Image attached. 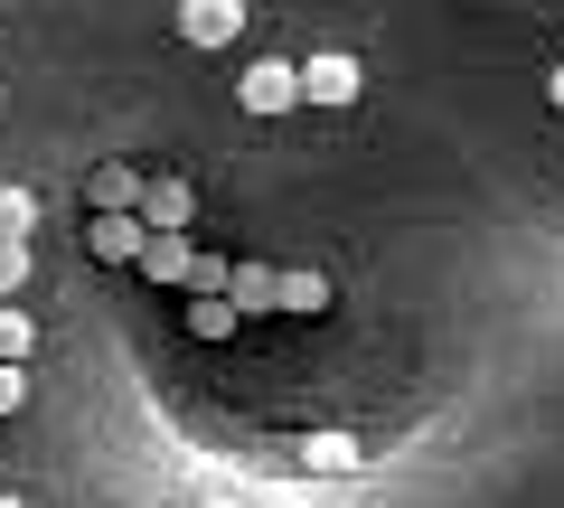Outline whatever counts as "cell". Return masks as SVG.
<instances>
[{
	"label": "cell",
	"mask_w": 564,
	"mask_h": 508,
	"mask_svg": "<svg viewBox=\"0 0 564 508\" xmlns=\"http://www.w3.org/2000/svg\"><path fill=\"white\" fill-rule=\"evenodd\" d=\"M236 104H245V114H292V104H302V66H282V57H263V66H245V85H236Z\"/></svg>",
	"instance_id": "3"
},
{
	"label": "cell",
	"mask_w": 564,
	"mask_h": 508,
	"mask_svg": "<svg viewBox=\"0 0 564 508\" xmlns=\"http://www.w3.org/2000/svg\"><path fill=\"white\" fill-rule=\"evenodd\" d=\"M141 180H151V170H132V161H104L95 180H85V207H141Z\"/></svg>",
	"instance_id": "9"
},
{
	"label": "cell",
	"mask_w": 564,
	"mask_h": 508,
	"mask_svg": "<svg viewBox=\"0 0 564 508\" xmlns=\"http://www.w3.org/2000/svg\"><path fill=\"white\" fill-rule=\"evenodd\" d=\"M29 406V377H20V358H0V414H20Z\"/></svg>",
	"instance_id": "15"
},
{
	"label": "cell",
	"mask_w": 564,
	"mask_h": 508,
	"mask_svg": "<svg viewBox=\"0 0 564 508\" xmlns=\"http://www.w3.org/2000/svg\"><path fill=\"white\" fill-rule=\"evenodd\" d=\"M85 245H95L104 264H141L151 226H141V207H95V217H85Z\"/></svg>",
	"instance_id": "2"
},
{
	"label": "cell",
	"mask_w": 564,
	"mask_h": 508,
	"mask_svg": "<svg viewBox=\"0 0 564 508\" xmlns=\"http://www.w3.org/2000/svg\"><path fill=\"white\" fill-rule=\"evenodd\" d=\"M188 217H198V188L170 180V170H151V180H141V226H151V236H170V226H188Z\"/></svg>",
	"instance_id": "4"
},
{
	"label": "cell",
	"mask_w": 564,
	"mask_h": 508,
	"mask_svg": "<svg viewBox=\"0 0 564 508\" xmlns=\"http://www.w3.org/2000/svg\"><path fill=\"white\" fill-rule=\"evenodd\" d=\"M188 329H198V339H236L245 311L226 302V292H188Z\"/></svg>",
	"instance_id": "10"
},
{
	"label": "cell",
	"mask_w": 564,
	"mask_h": 508,
	"mask_svg": "<svg viewBox=\"0 0 564 508\" xmlns=\"http://www.w3.org/2000/svg\"><path fill=\"white\" fill-rule=\"evenodd\" d=\"M0 236H39V198L29 188H0Z\"/></svg>",
	"instance_id": "12"
},
{
	"label": "cell",
	"mask_w": 564,
	"mask_h": 508,
	"mask_svg": "<svg viewBox=\"0 0 564 508\" xmlns=\"http://www.w3.org/2000/svg\"><path fill=\"white\" fill-rule=\"evenodd\" d=\"M141 273H151V283H170V292L198 283V245H188V226H170V236L141 245Z\"/></svg>",
	"instance_id": "6"
},
{
	"label": "cell",
	"mask_w": 564,
	"mask_h": 508,
	"mask_svg": "<svg viewBox=\"0 0 564 508\" xmlns=\"http://www.w3.org/2000/svg\"><path fill=\"white\" fill-rule=\"evenodd\" d=\"M273 311H282V321H321V311H329V273L292 264V273L273 283Z\"/></svg>",
	"instance_id": "7"
},
{
	"label": "cell",
	"mask_w": 564,
	"mask_h": 508,
	"mask_svg": "<svg viewBox=\"0 0 564 508\" xmlns=\"http://www.w3.org/2000/svg\"><path fill=\"white\" fill-rule=\"evenodd\" d=\"M545 104H555V114H564V66H555V76H545Z\"/></svg>",
	"instance_id": "16"
},
{
	"label": "cell",
	"mask_w": 564,
	"mask_h": 508,
	"mask_svg": "<svg viewBox=\"0 0 564 508\" xmlns=\"http://www.w3.org/2000/svg\"><path fill=\"white\" fill-rule=\"evenodd\" d=\"M273 283H282L273 264H226V302H236L245 321H263V311H273Z\"/></svg>",
	"instance_id": "8"
},
{
	"label": "cell",
	"mask_w": 564,
	"mask_h": 508,
	"mask_svg": "<svg viewBox=\"0 0 564 508\" xmlns=\"http://www.w3.org/2000/svg\"><path fill=\"white\" fill-rule=\"evenodd\" d=\"M245 29V0H180V39L188 47H236Z\"/></svg>",
	"instance_id": "5"
},
{
	"label": "cell",
	"mask_w": 564,
	"mask_h": 508,
	"mask_svg": "<svg viewBox=\"0 0 564 508\" xmlns=\"http://www.w3.org/2000/svg\"><path fill=\"white\" fill-rule=\"evenodd\" d=\"M0 302H10V292H0Z\"/></svg>",
	"instance_id": "17"
},
{
	"label": "cell",
	"mask_w": 564,
	"mask_h": 508,
	"mask_svg": "<svg viewBox=\"0 0 564 508\" xmlns=\"http://www.w3.org/2000/svg\"><path fill=\"white\" fill-rule=\"evenodd\" d=\"M29 283V236H0V292Z\"/></svg>",
	"instance_id": "14"
},
{
	"label": "cell",
	"mask_w": 564,
	"mask_h": 508,
	"mask_svg": "<svg viewBox=\"0 0 564 508\" xmlns=\"http://www.w3.org/2000/svg\"><path fill=\"white\" fill-rule=\"evenodd\" d=\"M367 95V76H358V57H302V104H329V114H348V104Z\"/></svg>",
	"instance_id": "1"
},
{
	"label": "cell",
	"mask_w": 564,
	"mask_h": 508,
	"mask_svg": "<svg viewBox=\"0 0 564 508\" xmlns=\"http://www.w3.org/2000/svg\"><path fill=\"white\" fill-rule=\"evenodd\" d=\"M358 433H302V471H358Z\"/></svg>",
	"instance_id": "11"
},
{
	"label": "cell",
	"mask_w": 564,
	"mask_h": 508,
	"mask_svg": "<svg viewBox=\"0 0 564 508\" xmlns=\"http://www.w3.org/2000/svg\"><path fill=\"white\" fill-rule=\"evenodd\" d=\"M29 348H39V321H20V311L0 302V358H20V367H29Z\"/></svg>",
	"instance_id": "13"
}]
</instances>
